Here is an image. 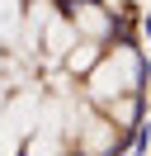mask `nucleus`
<instances>
[{"mask_svg":"<svg viewBox=\"0 0 151 156\" xmlns=\"http://www.w3.org/2000/svg\"><path fill=\"white\" fill-rule=\"evenodd\" d=\"M137 52L132 48H113L109 57H99V66L90 71V95L104 99V104H113V99H128L132 90H137Z\"/></svg>","mask_w":151,"mask_h":156,"instance_id":"f257e3e1","label":"nucleus"},{"mask_svg":"<svg viewBox=\"0 0 151 156\" xmlns=\"http://www.w3.org/2000/svg\"><path fill=\"white\" fill-rule=\"evenodd\" d=\"M38 114H43L38 95H19L0 109V156H14L24 147V137L38 128Z\"/></svg>","mask_w":151,"mask_h":156,"instance_id":"f03ea898","label":"nucleus"},{"mask_svg":"<svg viewBox=\"0 0 151 156\" xmlns=\"http://www.w3.org/2000/svg\"><path fill=\"white\" fill-rule=\"evenodd\" d=\"M66 133H71V128L61 123V104H43L38 128H33V137H28V156H61L66 151Z\"/></svg>","mask_w":151,"mask_h":156,"instance_id":"7ed1b4c3","label":"nucleus"},{"mask_svg":"<svg viewBox=\"0 0 151 156\" xmlns=\"http://www.w3.org/2000/svg\"><path fill=\"white\" fill-rule=\"evenodd\" d=\"M76 147L85 156H104L113 147V118H85L80 133H76Z\"/></svg>","mask_w":151,"mask_h":156,"instance_id":"20e7f679","label":"nucleus"},{"mask_svg":"<svg viewBox=\"0 0 151 156\" xmlns=\"http://www.w3.org/2000/svg\"><path fill=\"white\" fill-rule=\"evenodd\" d=\"M43 43H47L52 57H71V48H76V24L71 19H52L43 29Z\"/></svg>","mask_w":151,"mask_h":156,"instance_id":"39448f33","label":"nucleus"},{"mask_svg":"<svg viewBox=\"0 0 151 156\" xmlns=\"http://www.w3.org/2000/svg\"><path fill=\"white\" fill-rule=\"evenodd\" d=\"M71 24H76V33H85V38H104V33H109V14L94 10V5H80Z\"/></svg>","mask_w":151,"mask_h":156,"instance_id":"423d86ee","label":"nucleus"},{"mask_svg":"<svg viewBox=\"0 0 151 156\" xmlns=\"http://www.w3.org/2000/svg\"><path fill=\"white\" fill-rule=\"evenodd\" d=\"M24 33V10L19 0H0V43H19Z\"/></svg>","mask_w":151,"mask_h":156,"instance_id":"0eeeda50","label":"nucleus"},{"mask_svg":"<svg viewBox=\"0 0 151 156\" xmlns=\"http://www.w3.org/2000/svg\"><path fill=\"white\" fill-rule=\"evenodd\" d=\"M66 66H71V71H94V66H99V52H94V43H76V48H71V57H66Z\"/></svg>","mask_w":151,"mask_h":156,"instance_id":"6e6552de","label":"nucleus"},{"mask_svg":"<svg viewBox=\"0 0 151 156\" xmlns=\"http://www.w3.org/2000/svg\"><path fill=\"white\" fill-rule=\"evenodd\" d=\"M0 109H5V99H0Z\"/></svg>","mask_w":151,"mask_h":156,"instance_id":"1a4fd4ad","label":"nucleus"}]
</instances>
